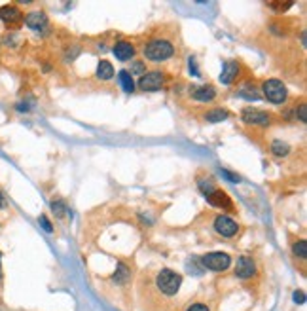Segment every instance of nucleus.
<instances>
[{"label": "nucleus", "mask_w": 307, "mask_h": 311, "mask_svg": "<svg viewBox=\"0 0 307 311\" xmlns=\"http://www.w3.org/2000/svg\"><path fill=\"white\" fill-rule=\"evenodd\" d=\"M232 264V258L226 253H209L207 256H203V266L213 271H222Z\"/></svg>", "instance_id": "nucleus-4"}, {"label": "nucleus", "mask_w": 307, "mask_h": 311, "mask_svg": "<svg viewBox=\"0 0 307 311\" xmlns=\"http://www.w3.org/2000/svg\"><path fill=\"white\" fill-rule=\"evenodd\" d=\"M263 95L271 103H283L286 99V87L281 80H267L263 82Z\"/></svg>", "instance_id": "nucleus-3"}, {"label": "nucleus", "mask_w": 307, "mask_h": 311, "mask_svg": "<svg viewBox=\"0 0 307 311\" xmlns=\"http://www.w3.org/2000/svg\"><path fill=\"white\" fill-rule=\"evenodd\" d=\"M214 95H216V91H214V87L213 85H201V87H193V91H191V97L197 101H213L214 99Z\"/></svg>", "instance_id": "nucleus-14"}, {"label": "nucleus", "mask_w": 307, "mask_h": 311, "mask_svg": "<svg viewBox=\"0 0 307 311\" xmlns=\"http://www.w3.org/2000/svg\"><path fill=\"white\" fill-rule=\"evenodd\" d=\"M0 19H2L8 27H17V25L23 23V14H21V10H19L17 6L6 4V6L0 8Z\"/></svg>", "instance_id": "nucleus-5"}, {"label": "nucleus", "mask_w": 307, "mask_h": 311, "mask_svg": "<svg viewBox=\"0 0 307 311\" xmlns=\"http://www.w3.org/2000/svg\"><path fill=\"white\" fill-rule=\"evenodd\" d=\"M119 84H121V87H123L127 93H131L133 89H135V82H133L131 74H129L127 71L119 72Z\"/></svg>", "instance_id": "nucleus-16"}, {"label": "nucleus", "mask_w": 307, "mask_h": 311, "mask_svg": "<svg viewBox=\"0 0 307 311\" xmlns=\"http://www.w3.org/2000/svg\"><path fill=\"white\" fill-rule=\"evenodd\" d=\"M141 89L144 91H158L161 85H163V74L161 72H144V76L139 80Z\"/></svg>", "instance_id": "nucleus-9"}, {"label": "nucleus", "mask_w": 307, "mask_h": 311, "mask_svg": "<svg viewBox=\"0 0 307 311\" xmlns=\"http://www.w3.org/2000/svg\"><path fill=\"white\" fill-rule=\"evenodd\" d=\"M214 228H216V232L218 233H222L224 237H234L235 233H237V230H239V226H237V222L235 220H232L230 216H216V220H214Z\"/></svg>", "instance_id": "nucleus-7"}, {"label": "nucleus", "mask_w": 307, "mask_h": 311, "mask_svg": "<svg viewBox=\"0 0 307 311\" xmlns=\"http://www.w3.org/2000/svg\"><path fill=\"white\" fill-rule=\"evenodd\" d=\"M222 175H224L226 179H230L232 182H239V177H237V175H234V173H230V171H222Z\"/></svg>", "instance_id": "nucleus-22"}, {"label": "nucleus", "mask_w": 307, "mask_h": 311, "mask_svg": "<svg viewBox=\"0 0 307 311\" xmlns=\"http://www.w3.org/2000/svg\"><path fill=\"white\" fill-rule=\"evenodd\" d=\"M271 148H273V152H275L277 156H286L288 154V150H290V148H288V144H284V142H281V141L273 142V146H271Z\"/></svg>", "instance_id": "nucleus-20"}, {"label": "nucleus", "mask_w": 307, "mask_h": 311, "mask_svg": "<svg viewBox=\"0 0 307 311\" xmlns=\"http://www.w3.org/2000/svg\"><path fill=\"white\" fill-rule=\"evenodd\" d=\"M224 118H228V112H226V110H211V112H207V120H209V122H213V124H214V122H222V120H224Z\"/></svg>", "instance_id": "nucleus-18"}, {"label": "nucleus", "mask_w": 307, "mask_h": 311, "mask_svg": "<svg viewBox=\"0 0 307 311\" xmlns=\"http://www.w3.org/2000/svg\"><path fill=\"white\" fill-rule=\"evenodd\" d=\"M294 255L300 256V258H306L307 256V241L302 239L294 245Z\"/></svg>", "instance_id": "nucleus-19"}, {"label": "nucleus", "mask_w": 307, "mask_h": 311, "mask_svg": "<svg viewBox=\"0 0 307 311\" xmlns=\"http://www.w3.org/2000/svg\"><path fill=\"white\" fill-rule=\"evenodd\" d=\"M4 207H6V199H4L2 192H0V209H4Z\"/></svg>", "instance_id": "nucleus-27"}, {"label": "nucleus", "mask_w": 307, "mask_h": 311, "mask_svg": "<svg viewBox=\"0 0 307 311\" xmlns=\"http://www.w3.org/2000/svg\"><path fill=\"white\" fill-rule=\"evenodd\" d=\"M173 53H175V50H173L171 42H167V40H152V42L144 48V55H146V59L154 61V63L167 61Z\"/></svg>", "instance_id": "nucleus-2"}, {"label": "nucleus", "mask_w": 307, "mask_h": 311, "mask_svg": "<svg viewBox=\"0 0 307 311\" xmlns=\"http://www.w3.org/2000/svg\"><path fill=\"white\" fill-rule=\"evenodd\" d=\"M205 198L207 201L211 203V205H214V207H222V209H228V211H234V203H232V199L230 196L226 194V192H222V190H213V192H209V194H205Z\"/></svg>", "instance_id": "nucleus-6"}, {"label": "nucleus", "mask_w": 307, "mask_h": 311, "mask_svg": "<svg viewBox=\"0 0 307 311\" xmlns=\"http://www.w3.org/2000/svg\"><path fill=\"white\" fill-rule=\"evenodd\" d=\"M97 76L101 80H110L114 76V67L108 63V61H101L99 67H97Z\"/></svg>", "instance_id": "nucleus-15"}, {"label": "nucleus", "mask_w": 307, "mask_h": 311, "mask_svg": "<svg viewBox=\"0 0 307 311\" xmlns=\"http://www.w3.org/2000/svg\"><path fill=\"white\" fill-rule=\"evenodd\" d=\"M254 271H256V264H254V260H252L250 256H241V258L237 260V266H235L237 277L249 279V277L254 275Z\"/></svg>", "instance_id": "nucleus-10"}, {"label": "nucleus", "mask_w": 307, "mask_h": 311, "mask_svg": "<svg viewBox=\"0 0 307 311\" xmlns=\"http://www.w3.org/2000/svg\"><path fill=\"white\" fill-rule=\"evenodd\" d=\"M188 311H211L205 304H195V306H191V308H188Z\"/></svg>", "instance_id": "nucleus-24"}, {"label": "nucleus", "mask_w": 307, "mask_h": 311, "mask_svg": "<svg viewBox=\"0 0 307 311\" xmlns=\"http://www.w3.org/2000/svg\"><path fill=\"white\" fill-rule=\"evenodd\" d=\"M40 222H42V226H44V230H46V232H51V230H53V228H51V224H49V220H47V218H46L44 214H42V216H40Z\"/></svg>", "instance_id": "nucleus-26"}, {"label": "nucleus", "mask_w": 307, "mask_h": 311, "mask_svg": "<svg viewBox=\"0 0 307 311\" xmlns=\"http://www.w3.org/2000/svg\"><path fill=\"white\" fill-rule=\"evenodd\" d=\"M243 120L252 126H267L271 122V116L263 110H256V108H245L243 110Z\"/></svg>", "instance_id": "nucleus-8"}, {"label": "nucleus", "mask_w": 307, "mask_h": 311, "mask_svg": "<svg viewBox=\"0 0 307 311\" xmlns=\"http://www.w3.org/2000/svg\"><path fill=\"white\" fill-rule=\"evenodd\" d=\"M25 23H27V27L32 28V30H42V28L47 25V17H46L44 12H30V14L25 17Z\"/></svg>", "instance_id": "nucleus-11"}, {"label": "nucleus", "mask_w": 307, "mask_h": 311, "mask_svg": "<svg viewBox=\"0 0 307 311\" xmlns=\"http://www.w3.org/2000/svg\"><path fill=\"white\" fill-rule=\"evenodd\" d=\"M271 10H275V14H284L292 8V2H269L267 4Z\"/></svg>", "instance_id": "nucleus-17"}, {"label": "nucleus", "mask_w": 307, "mask_h": 311, "mask_svg": "<svg viewBox=\"0 0 307 311\" xmlns=\"http://www.w3.org/2000/svg\"><path fill=\"white\" fill-rule=\"evenodd\" d=\"M114 55H116L119 61H129V59H133V55H135V48H133L131 42L121 40V42H118L116 46H114Z\"/></svg>", "instance_id": "nucleus-12"}, {"label": "nucleus", "mask_w": 307, "mask_h": 311, "mask_svg": "<svg viewBox=\"0 0 307 311\" xmlns=\"http://www.w3.org/2000/svg\"><path fill=\"white\" fill-rule=\"evenodd\" d=\"M306 104H300V110H298V118L302 120V122H306L307 120V114H306Z\"/></svg>", "instance_id": "nucleus-23"}, {"label": "nucleus", "mask_w": 307, "mask_h": 311, "mask_svg": "<svg viewBox=\"0 0 307 311\" xmlns=\"http://www.w3.org/2000/svg\"><path fill=\"white\" fill-rule=\"evenodd\" d=\"M51 209L55 211V214H57V216H63V214H65V211H67V205H65L63 201H53V203H51Z\"/></svg>", "instance_id": "nucleus-21"}, {"label": "nucleus", "mask_w": 307, "mask_h": 311, "mask_svg": "<svg viewBox=\"0 0 307 311\" xmlns=\"http://www.w3.org/2000/svg\"><path fill=\"white\" fill-rule=\"evenodd\" d=\"M156 285H158V288L163 294L175 296L178 292V288H180V285H182V277L178 273H175V271H171V269H161L158 273V277H156Z\"/></svg>", "instance_id": "nucleus-1"}, {"label": "nucleus", "mask_w": 307, "mask_h": 311, "mask_svg": "<svg viewBox=\"0 0 307 311\" xmlns=\"http://www.w3.org/2000/svg\"><path fill=\"white\" fill-rule=\"evenodd\" d=\"M237 72H239V65H237L235 61H228V63L224 65L222 76H220L222 84H232L235 78H237Z\"/></svg>", "instance_id": "nucleus-13"}, {"label": "nucleus", "mask_w": 307, "mask_h": 311, "mask_svg": "<svg viewBox=\"0 0 307 311\" xmlns=\"http://www.w3.org/2000/svg\"><path fill=\"white\" fill-rule=\"evenodd\" d=\"M294 300H296L298 304H304V302H306V294H304L302 290H298V292H294Z\"/></svg>", "instance_id": "nucleus-25"}]
</instances>
